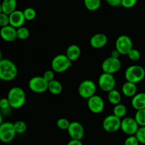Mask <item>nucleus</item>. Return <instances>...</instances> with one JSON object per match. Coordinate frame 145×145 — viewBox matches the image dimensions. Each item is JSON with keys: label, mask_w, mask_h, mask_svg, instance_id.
I'll list each match as a JSON object with an SVG mask.
<instances>
[{"label": "nucleus", "mask_w": 145, "mask_h": 145, "mask_svg": "<svg viewBox=\"0 0 145 145\" xmlns=\"http://www.w3.org/2000/svg\"><path fill=\"white\" fill-rule=\"evenodd\" d=\"M106 1L110 7H116L121 5L122 0H106Z\"/></svg>", "instance_id": "4c0bfd02"}, {"label": "nucleus", "mask_w": 145, "mask_h": 145, "mask_svg": "<svg viewBox=\"0 0 145 145\" xmlns=\"http://www.w3.org/2000/svg\"><path fill=\"white\" fill-rule=\"evenodd\" d=\"M30 35V31L26 27L22 26L17 28V37L19 40H26Z\"/></svg>", "instance_id": "bb28decb"}, {"label": "nucleus", "mask_w": 145, "mask_h": 145, "mask_svg": "<svg viewBox=\"0 0 145 145\" xmlns=\"http://www.w3.org/2000/svg\"><path fill=\"white\" fill-rule=\"evenodd\" d=\"M137 2V0H122L121 6L124 8H130L134 7Z\"/></svg>", "instance_id": "e433bc0d"}, {"label": "nucleus", "mask_w": 145, "mask_h": 145, "mask_svg": "<svg viewBox=\"0 0 145 145\" xmlns=\"http://www.w3.org/2000/svg\"><path fill=\"white\" fill-rule=\"evenodd\" d=\"M67 145H83V143L81 140H71L67 142Z\"/></svg>", "instance_id": "58836bf2"}, {"label": "nucleus", "mask_w": 145, "mask_h": 145, "mask_svg": "<svg viewBox=\"0 0 145 145\" xmlns=\"http://www.w3.org/2000/svg\"><path fill=\"white\" fill-rule=\"evenodd\" d=\"M132 107L136 110L145 109V93L141 92L137 93L135 96L132 98Z\"/></svg>", "instance_id": "a211bd4d"}, {"label": "nucleus", "mask_w": 145, "mask_h": 145, "mask_svg": "<svg viewBox=\"0 0 145 145\" xmlns=\"http://www.w3.org/2000/svg\"><path fill=\"white\" fill-rule=\"evenodd\" d=\"M127 57H128V58L130 60L136 62V61H138L140 59V57H141V54H140V51L138 50L133 48L127 54Z\"/></svg>", "instance_id": "2f4dec72"}, {"label": "nucleus", "mask_w": 145, "mask_h": 145, "mask_svg": "<svg viewBox=\"0 0 145 145\" xmlns=\"http://www.w3.org/2000/svg\"><path fill=\"white\" fill-rule=\"evenodd\" d=\"M121 99V93L117 89H115L108 93V101L110 104L113 105V106H116V105L120 103Z\"/></svg>", "instance_id": "5701e85b"}, {"label": "nucleus", "mask_w": 145, "mask_h": 145, "mask_svg": "<svg viewBox=\"0 0 145 145\" xmlns=\"http://www.w3.org/2000/svg\"><path fill=\"white\" fill-rule=\"evenodd\" d=\"M121 119L116 117L113 114L106 116L103 120V130L108 133H114L120 129Z\"/></svg>", "instance_id": "9d476101"}, {"label": "nucleus", "mask_w": 145, "mask_h": 145, "mask_svg": "<svg viewBox=\"0 0 145 145\" xmlns=\"http://www.w3.org/2000/svg\"><path fill=\"white\" fill-rule=\"evenodd\" d=\"M121 66L122 65L120 59L109 57L102 62L101 69L104 73L114 74L120 70Z\"/></svg>", "instance_id": "f8f14e48"}, {"label": "nucleus", "mask_w": 145, "mask_h": 145, "mask_svg": "<svg viewBox=\"0 0 145 145\" xmlns=\"http://www.w3.org/2000/svg\"><path fill=\"white\" fill-rule=\"evenodd\" d=\"M120 55H120V52H119L116 49L113 50L111 52V54H110V57H115V58H118V59L119 57H120Z\"/></svg>", "instance_id": "ea45409f"}, {"label": "nucleus", "mask_w": 145, "mask_h": 145, "mask_svg": "<svg viewBox=\"0 0 145 145\" xmlns=\"http://www.w3.org/2000/svg\"><path fill=\"white\" fill-rule=\"evenodd\" d=\"M72 66V62L65 54L56 55L51 62L52 69L56 73H63Z\"/></svg>", "instance_id": "20e7f679"}, {"label": "nucleus", "mask_w": 145, "mask_h": 145, "mask_svg": "<svg viewBox=\"0 0 145 145\" xmlns=\"http://www.w3.org/2000/svg\"><path fill=\"white\" fill-rule=\"evenodd\" d=\"M121 91L125 96L128 98H133L137 93V85H136V84L126 81V82H125L122 86Z\"/></svg>", "instance_id": "6ab92c4d"}, {"label": "nucleus", "mask_w": 145, "mask_h": 145, "mask_svg": "<svg viewBox=\"0 0 145 145\" xmlns=\"http://www.w3.org/2000/svg\"><path fill=\"white\" fill-rule=\"evenodd\" d=\"M18 68L14 62L8 59L0 60V79L4 82H11L16 77Z\"/></svg>", "instance_id": "f257e3e1"}, {"label": "nucleus", "mask_w": 145, "mask_h": 145, "mask_svg": "<svg viewBox=\"0 0 145 145\" xmlns=\"http://www.w3.org/2000/svg\"><path fill=\"white\" fill-rule=\"evenodd\" d=\"M0 35L1 38L7 42H14L18 38L17 29L11 25L1 27L0 30Z\"/></svg>", "instance_id": "2eb2a0df"}, {"label": "nucleus", "mask_w": 145, "mask_h": 145, "mask_svg": "<svg viewBox=\"0 0 145 145\" xmlns=\"http://www.w3.org/2000/svg\"><path fill=\"white\" fill-rule=\"evenodd\" d=\"M62 89H63V86L59 81L54 79L48 83V91L52 94H60L62 91Z\"/></svg>", "instance_id": "4be33fe9"}, {"label": "nucleus", "mask_w": 145, "mask_h": 145, "mask_svg": "<svg viewBox=\"0 0 145 145\" xmlns=\"http://www.w3.org/2000/svg\"><path fill=\"white\" fill-rule=\"evenodd\" d=\"M14 127L17 134H23L27 130V125L22 120H18L14 123Z\"/></svg>", "instance_id": "c85d7f7f"}, {"label": "nucleus", "mask_w": 145, "mask_h": 145, "mask_svg": "<svg viewBox=\"0 0 145 145\" xmlns=\"http://www.w3.org/2000/svg\"><path fill=\"white\" fill-rule=\"evenodd\" d=\"M135 118L140 127L145 126V109L137 110L135 115Z\"/></svg>", "instance_id": "a878e982"}, {"label": "nucleus", "mask_w": 145, "mask_h": 145, "mask_svg": "<svg viewBox=\"0 0 145 145\" xmlns=\"http://www.w3.org/2000/svg\"><path fill=\"white\" fill-rule=\"evenodd\" d=\"M16 134L14 123L5 122L0 125V140L3 143L7 144L12 142Z\"/></svg>", "instance_id": "423d86ee"}, {"label": "nucleus", "mask_w": 145, "mask_h": 145, "mask_svg": "<svg viewBox=\"0 0 145 145\" xmlns=\"http://www.w3.org/2000/svg\"><path fill=\"white\" fill-rule=\"evenodd\" d=\"M68 135L71 140H82L84 136V128L80 123L77 121L72 122L67 129Z\"/></svg>", "instance_id": "4468645a"}, {"label": "nucleus", "mask_w": 145, "mask_h": 145, "mask_svg": "<svg viewBox=\"0 0 145 145\" xmlns=\"http://www.w3.org/2000/svg\"><path fill=\"white\" fill-rule=\"evenodd\" d=\"M139 128L140 125L137 123L135 118L125 117L121 120L120 130L127 135H135Z\"/></svg>", "instance_id": "9b49d317"}, {"label": "nucleus", "mask_w": 145, "mask_h": 145, "mask_svg": "<svg viewBox=\"0 0 145 145\" xmlns=\"http://www.w3.org/2000/svg\"><path fill=\"white\" fill-rule=\"evenodd\" d=\"M108 37L104 33H96L92 35L90 39V45L95 49H101L106 46L108 43Z\"/></svg>", "instance_id": "f3484780"}, {"label": "nucleus", "mask_w": 145, "mask_h": 145, "mask_svg": "<svg viewBox=\"0 0 145 145\" xmlns=\"http://www.w3.org/2000/svg\"><path fill=\"white\" fill-rule=\"evenodd\" d=\"M116 49L122 55H127L132 49H133V42L131 38L128 35H121L116 40Z\"/></svg>", "instance_id": "0eeeda50"}, {"label": "nucleus", "mask_w": 145, "mask_h": 145, "mask_svg": "<svg viewBox=\"0 0 145 145\" xmlns=\"http://www.w3.org/2000/svg\"><path fill=\"white\" fill-rule=\"evenodd\" d=\"M48 83L42 76H33L28 82V87L34 93H42L48 91Z\"/></svg>", "instance_id": "1a4fd4ad"}, {"label": "nucleus", "mask_w": 145, "mask_h": 145, "mask_svg": "<svg viewBox=\"0 0 145 145\" xmlns=\"http://www.w3.org/2000/svg\"><path fill=\"white\" fill-rule=\"evenodd\" d=\"M65 55L72 62L77 60L81 55V48H79V45L72 44L67 48Z\"/></svg>", "instance_id": "412c9836"}, {"label": "nucleus", "mask_w": 145, "mask_h": 145, "mask_svg": "<svg viewBox=\"0 0 145 145\" xmlns=\"http://www.w3.org/2000/svg\"><path fill=\"white\" fill-rule=\"evenodd\" d=\"M0 108H1V111L9 110L11 108V105L7 98H2L0 100Z\"/></svg>", "instance_id": "72a5a7b5"}, {"label": "nucleus", "mask_w": 145, "mask_h": 145, "mask_svg": "<svg viewBox=\"0 0 145 145\" xmlns=\"http://www.w3.org/2000/svg\"><path fill=\"white\" fill-rule=\"evenodd\" d=\"M25 21L26 20L24 16V11L21 10H16L9 15L10 25L16 29L24 26Z\"/></svg>", "instance_id": "dca6fc26"}, {"label": "nucleus", "mask_w": 145, "mask_h": 145, "mask_svg": "<svg viewBox=\"0 0 145 145\" xmlns=\"http://www.w3.org/2000/svg\"><path fill=\"white\" fill-rule=\"evenodd\" d=\"M98 85L102 91L105 92H110L115 89L116 80L114 75L108 73H102L98 79Z\"/></svg>", "instance_id": "6e6552de"}, {"label": "nucleus", "mask_w": 145, "mask_h": 145, "mask_svg": "<svg viewBox=\"0 0 145 145\" xmlns=\"http://www.w3.org/2000/svg\"><path fill=\"white\" fill-rule=\"evenodd\" d=\"M23 11L26 21H33L36 17V11L32 7H28Z\"/></svg>", "instance_id": "cd10ccee"}, {"label": "nucleus", "mask_w": 145, "mask_h": 145, "mask_svg": "<svg viewBox=\"0 0 145 145\" xmlns=\"http://www.w3.org/2000/svg\"><path fill=\"white\" fill-rule=\"evenodd\" d=\"M87 106L91 113L94 114H99L104 110V101L100 96L96 94L88 99Z\"/></svg>", "instance_id": "ddd939ff"}, {"label": "nucleus", "mask_w": 145, "mask_h": 145, "mask_svg": "<svg viewBox=\"0 0 145 145\" xmlns=\"http://www.w3.org/2000/svg\"><path fill=\"white\" fill-rule=\"evenodd\" d=\"M70 122L67 120V118H59L57 120V127L59 129L62 130H67V129L69 128V125H70Z\"/></svg>", "instance_id": "c756f323"}, {"label": "nucleus", "mask_w": 145, "mask_h": 145, "mask_svg": "<svg viewBox=\"0 0 145 145\" xmlns=\"http://www.w3.org/2000/svg\"><path fill=\"white\" fill-rule=\"evenodd\" d=\"M55 72H54L52 69V70H51V69H49V70H47L44 72L42 76H43V78L47 81V82H50L55 79Z\"/></svg>", "instance_id": "c9c22d12"}, {"label": "nucleus", "mask_w": 145, "mask_h": 145, "mask_svg": "<svg viewBox=\"0 0 145 145\" xmlns=\"http://www.w3.org/2000/svg\"><path fill=\"white\" fill-rule=\"evenodd\" d=\"M113 114L119 118H123L127 114V108L123 103H119L113 107Z\"/></svg>", "instance_id": "b1692460"}, {"label": "nucleus", "mask_w": 145, "mask_h": 145, "mask_svg": "<svg viewBox=\"0 0 145 145\" xmlns=\"http://www.w3.org/2000/svg\"><path fill=\"white\" fill-rule=\"evenodd\" d=\"M7 98L9 101L11 108L14 109L21 108L26 101L25 91L18 86H14L10 89Z\"/></svg>", "instance_id": "f03ea898"}, {"label": "nucleus", "mask_w": 145, "mask_h": 145, "mask_svg": "<svg viewBox=\"0 0 145 145\" xmlns=\"http://www.w3.org/2000/svg\"><path fill=\"white\" fill-rule=\"evenodd\" d=\"M140 142H139L138 140L136 137L135 135H131L128 136L127 138L125 139L124 142V145H139Z\"/></svg>", "instance_id": "f704fd0d"}, {"label": "nucleus", "mask_w": 145, "mask_h": 145, "mask_svg": "<svg viewBox=\"0 0 145 145\" xmlns=\"http://www.w3.org/2000/svg\"><path fill=\"white\" fill-rule=\"evenodd\" d=\"M16 0H3L1 4V12L10 15L16 10Z\"/></svg>", "instance_id": "aec40b11"}, {"label": "nucleus", "mask_w": 145, "mask_h": 145, "mask_svg": "<svg viewBox=\"0 0 145 145\" xmlns=\"http://www.w3.org/2000/svg\"><path fill=\"white\" fill-rule=\"evenodd\" d=\"M97 86L96 83L91 79H86L82 82L78 87V93L82 98L89 99L96 95Z\"/></svg>", "instance_id": "39448f33"}, {"label": "nucleus", "mask_w": 145, "mask_h": 145, "mask_svg": "<svg viewBox=\"0 0 145 145\" xmlns=\"http://www.w3.org/2000/svg\"><path fill=\"white\" fill-rule=\"evenodd\" d=\"M145 77V69L140 65H131L126 69L125 78L127 82L137 84L141 82Z\"/></svg>", "instance_id": "7ed1b4c3"}, {"label": "nucleus", "mask_w": 145, "mask_h": 145, "mask_svg": "<svg viewBox=\"0 0 145 145\" xmlns=\"http://www.w3.org/2000/svg\"><path fill=\"white\" fill-rule=\"evenodd\" d=\"M85 7L91 11H94L99 9L101 5V0H84Z\"/></svg>", "instance_id": "393cba45"}, {"label": "nucleus", "mask_w": 145, "mask_h": 145, "mask_svg": "<svg viewBox=\"0 0 145 145\" xmlns=\"http://www.w3.org/2000/svg\"><path fill=\"white\" fill-rule=\"evenodd\" d=\"M8 25H10L9 15L1 12L0 13V25L1 27H4Z\"/></svg>", "instance_id": "473e14b6"}, {"label": "nucleus", "mask_w": 145, "mask_h": 145, "mask_svg": "<svg viewBox=\"0 0 145 145\" xmlns=\"http://www.w3.org/2000/svg\"><path fill=\"white\" fill-rule=\"evenodd\" d=\"M140 144H145V126L140 127L135 135Z\"/></svg>", "instance_id": "7c9ffc66"}]
</instances>
